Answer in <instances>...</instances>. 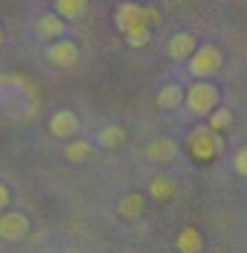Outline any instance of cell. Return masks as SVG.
Instances as JSON below:
<instances>
[{"instance_id":"1","label":"cell","mask_w":247,"mask_h":253,"mask_svg":"<svg viewBox=\"0 0 247 253\" xmlns=\"http://www.w3.org/2000/svg\"><path fill=\"white\" fill-rule=\"evenodd\" d=\"M221 152H224V137L218 131H212L209 126H198L189 131V137H186V154L195 163H212Z\"/></svg>"},{"instance_id":"2","label":"cell","mask_w":247,"mask_h":253,"mask_svg":"<svg viewBox=\"0 0 247 253\" xmlns=\"http://www.w3.org/2000/svg\"><path fill=\"white\" fill-rule=\"evenodd\" d=\"M183 105L195 117H206L212 108H218V87L209 79H195L189 87H183Z\"/></svg>"},{"instance_id":"3","label":"cell","mask_w":247,"mask_h":253,"mask_svg":"<svg viewBox=\"0 0 247 253\" xmlns=\"http://www.w3.org/2000/svg\"><path fill=\"white\" fill-rule=\"evenodd\" d=\"M186 64H189V73L195 79H212L221 70L224 55L215 44H198L195 52L186 58Z\"/></svg>"},{"instance_id":"4","label":"cell","mask_w":247,"mask_h":253,"mask_svg":"<svg viewBox=\"0 0 247 253\" xmlns=\"http://www.w3.org/2000/svg\"><path fill=\"white\" fill-rule=\"evenodd\" d=\"M44 58H47V64L58 67V70H73L79 64V58H82V50L76 47V41H70V38H58V41H49L47 44Z\"/></svg>"},{"instance_id":"5","label":"cell","mask_w":247,"mask_h":253,"mask_svg":"<svg viewBox=\"0 0 247 253\" xmlns=\"http://www.w3.org/2000/svg\"><path fill=\"white\" fill-rule=\"evenodd\" d=\"M67 32H70V24L61 18V15H55V12H47V15H41L38 21H35V35L41 38V41H58V38H67Z\"/></svg>"},{"instance_id":"6","label":"cell","mask_w":247,"mask_h":253,"mask_svg":"<svg viewBox=\"0 0 247 253\" xmlns=\"http://www.w3.org/2000/svg\"><path fill=\"white\" fill-rule=\"evenodd\" d=\"M29 233V218L24 212H0V239L3 242H21Z\"/></svg>"},{"instance_id":"7","label":"cell","mask_w":247,"mask_h":253,"mask_svg":"<svg viewBox=\"0 0 247 253\" xmlns=\"http://www.w3.org/2000/svg\"><path fill=\"white\" fill-rule=\"evenodd\" d=\"M49 134L55 140H73L76 134H79V117H76L73 111H67V108L55 111L49 117Z\"/></svg>"},{"instance_id":"8","label":"cell","mask_w":247,"mask_h":253,"mask_svg":"<svg viewBox=\"0 0 247 253\" xmlns=\"http://www.w3.org/2000/svg\"><path fill=\"white\" fill-rule=\"evenodd\" d=\"M137 24H143V6L134 3V0H123L117 6V12H114V26L120 32H125V29H131Z\"/></svg>"},{"instance_id":"9","label":"cell","mask_w":247,"mask_h":253,"mask_svg":"<svg viewBox=\"0 0 247 253\" xmlns=\"http://www.w3.org/2000/svg\"><path fill=\"white\" fill-rule=\"evenodd\" d=\"M195 47H198V38L192 35V32H174L172 38H169L166 52H169L172 61H186V58L195 52Z\"/></svg>"},{"instance_id":"10","label":"cell","mask_w":247,"mask_h":253,"mask_svg":"<svg viewBox=\"0 0 247 253\" xmlns=\"http://www.w3.org/2000/svg\"><path fill=\"white\" fill-rule=\"evenodd\" d=\"M146 157L154 163H174L177 160V143L169 137H157L146 146Z\"/></svg>"},{"instance_id":"11","label":"cell","mask_w":247,"mask_h":253,"mask_svg":"<svg viewBox=\"0 0 247 253\" xmlns=\"http://www.w3.org/2000/svg\"><path fill=\"white\" fill-rule=\"evenodd\" d=\"M117 212H120V218H125V221L143 218V195H140V192H128V195H123L120 204H117Z\"/></svg>"},{"instance_id":"12","label":"cell","mask_w":247,"mask_h":253,"mask_svg":"<svg viewBox=\"0 0 247 253\" xmlns=\"http://www.w3.org/2000/svg\"><path fill=\"white\" fill-rule=\"evenodd\" d=\"M174 248L180 253H201L204 251V236H201V230L183 227L177 233V239H174Z\"/></svg>"},{"instance_id":"13","label":"cell","mask_w":247,"mask_h":253,"mask_svg":"<svg viewBox=\"0 0 247 253\" xmlns=\"http://www.w3.org/2000/svg\"><path fill=\"white\" fill-rule=\"evenodd\" d=\"M174 192H177V186H174L172 177L154 175L148 180V195H151L154 201H169V198H174Z\"/></svg>"},{"instance_id":"14","label":"cell","mask_w":247,"mask_h":253,"mask_svg":"<svg viewBox=\"0 0 247 253\" xmlns=\"http://www.w3.org/2000/svg\"><path fill=\"white\" fill-rule=\"evenodd\" d=\"M183 105V87L180 84H163L157 90V108L160 111H174Z\"/></svg>"},{"instance_id":"15","label":"cell","mask_w":247,"mask_h":253,"mask_svg":"<svg viewBox=\"0 0 247 253\" xmlns=\"http://www.w3.org/2000/svg\"><path fill=\"white\" fill-rule=\"evenodd\" d=\"M90 154H93V143H87V140H67V146H64V157L70 160V163H84V160H90Z\"/></svg>"},{"instance_id":"16","label":"cell","mask_w":247,"mask_h":253,"mask_svg":"<svg viewBox=\"0 0 247 253\" xmlns=\"http://www.w3.org/2000/svg\"><path fill=\"white\" fill-rule=\"evenodd\" d=\"M84 9H87V0H55V15H61L67 24L70 21H79L82 15H84Z\"/></svg>"},{"instance_id":"17","label":"cell","mask_w":247,"mask_h":253,"mask_svg":"<svg viewBox=\"0 0 247 253\" xmlns=\"http://www.w3.org/2000/svg\"><path fill=\"white\" fill-rule=\"evenodd\" d=\"M125 128L123 126H105V128H99V146L102 149H120L125 143Z\"/></svg>"},{"instance_id":"18","label":"cell","mask_w":247,"mask_h":253,"mask_svg":"<svg viewBox=\"0 0 247 253\" xmlns=\"http://www.w3.org/2000/svg\"><path fill=\"white\" fill-rule=\"evenodd\" d=\"M123 35H125V44H128V47L140 50V47H146L148 38H151V26L143 21V24H137V26H131V29H125Z\"/></svg>"},{"instance_id":"19","label":"cell","mask_w":247,"mask_h":253,"mask_svg":"<svg viewBox=\"0 0 247 253\" xmlns=\"http://www.w3.org/2000/svg\"><path fill=\"white\" fill-rule=\"evenodd\" d=\"M206 126L212 128V131H227V128L233 126V111L230 108H212L209 114H206Z\"/></svg>"},{"instance_id":"20","label":"cell","mask_w":247,"mask_h":253,"mask_svg":"<svg viewBox=\"0 0 247 253\" xmlns=\"http://www.w3.org/2000/svg\"><path fill=\"white\" fill-rule=\"evenodd\" d=\"M233 169H236V175L247 177V146H242L239 152L233 154Z\"/></svg>"},{"instance_id":"21","label":"cell","mask_w":247,"mask_h":253,"mask_svg":"<svg viewBox=\"0 0 247 253\" xmlns=\"http://www.w3.org/2000/svg\"><path fill=\"white\" fill-rule=\"evenodd\" d=\"M143 21H146L148 26L160 24V12H157V9H154V6H143Z\"/></svg>"},{"instance_id":"22","label":"cell","mask_w":247,"mask_h":253,"mask_svg":"<svg viewBox=\"0 0 247 253\" xmlns=\"http://www.w3.org/2000/svg\"><path fill=\"white\" fill-rule=\"evenodd\" d=\"M12 204V192H9V186L6 183H0V212H6V207Z\"/></svg>"},{"instance_id":"23","label":"cell","mask_w":247,"mask_h":253,"mask_svg":"<svg viewBox=\"0 0 247 253\" xmlns=\"http://www.w3.org/2000/svg\"><path fill=\"white\" fill-rule=\"evenodd\" d=\"M0 44H3V29H0Z\"/></svg>"}]
</instances>
